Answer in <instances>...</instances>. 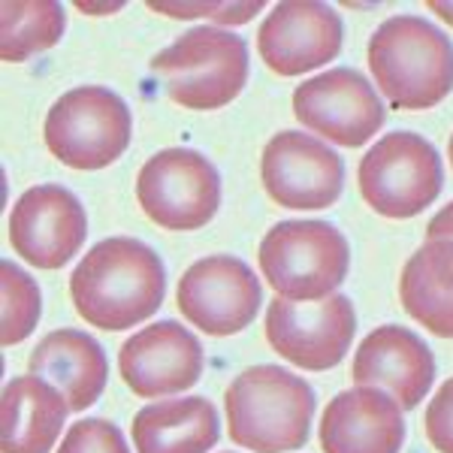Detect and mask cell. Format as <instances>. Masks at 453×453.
I'll return each instance as SVG.
<instances>
[{"label": "cell", "instance_id": "8992f818", "mask_svg": "<svg viewBox=\"0 0 453 453\" xmlns=\"http://www.w3.org/2000/svg\"><path fill=\"white\" fill-rule=\"evenodd\" d=\"M130 109L100 85L73 88L46 115L49 151L73 170H104L130 145Z\"/></svg>", "mask_w": 453, "mask_h": 453}, {"label": "cell", "instance_id": "f1b7e54d", "mask_svg": "<svg viewBox=\"0 0 453 453\" xmlns=\"http://www.w3.org/2000/svg\"><path fill=\"white\" fill-rule=\"evenodd\" d=\"M448 155H450V164H453V136H450V145H448Z\"/></svg>", "mask_w": 453, "mask_h": 453}, {"label": "cell", "instance_id": "5bb4252c", "mask_svg": "<svg viewBox=\"0 0 453 453\" xmlns=\"http://www.w3.org/2000/svg\"><path fill=\"white\" fill-rule=\"evenodd\" d=\"M88 236V218L76 194L61 185H36L19 196L10 215V242L36 269H61Z\"/></svg>", "mask_w": 453, "mask_h": 453}, {"label": "cell", "instance_id": "ffe728a7", "mask_svg": "<svg viewBox=\"0 0 453 453\" xmlns=\"http://www.w3.org/2000/svg\"><path fill=\"white\" fill-rule=\"evenodd\" d=\"M218 438V411L203 396L155 402L134 418L136 453H209Z\"/></svg>", "mask_w": 453, "mask_h": 453}, {"label": "cell", "instance_id": "9c48e42d", "mask_svg": "<svg viewBox=\"0 0 453 453\" xmlns=\"http://www.w3.org/2000/svg\"><path fill=\"white\" fill-rule=\"evenodd\" d=\"M357 333V311L345 294L318 303L275 296L266 309V339L288 363L309 372L339 366Z\"/></svg>", "mask_w": 453, "mask_h": 453}, {"label": "cell", "instance_id": "6da1fadb", "mask_svg": "<svg viewBox=\"0 0 453 453\" xmlns=\"http://www.w3.org/2000/svg\"><path fill=\"white\" fill-rule=\"evenodd\" d=\"M70 296L79 318L106 333L149 320L166 296V269L140 239H104L70 275Z\"/></svg>", "mask_w": 453, "mask_h": 453}, {"label": "cell", "instance_id": "603a6c76", "mask_svg": "<svg viewBox=\"0 0 453 453\" xmlns=\"http://www.w3.org/2000/svg\"><path fill=\"white\" fill-rule=\"evenodd\" d=\"M0 342L19 345L34 333L42 311V294L36 281L12 260L0 263Z\"/></svg>", "mask_w": 453, "mask_h": 453}, {"label": "cell", "instance_id": "2e32d148", "mask_svg": "<svg viewBox=\"0 0 453 453\" xmlns=\"http://www.w3.org/2000/svg\"><path fill=\"white\" fill-rule=\"evenodd\" d=\"M357 387H378L411 411L426 399L435 381V357L418 333L387 324L360 342L350 366Z\"/></svg>", "mask_w": 453, "mask_h": 453}, {"label": "cell", "instance_id": "d4e9b609", "mask_svg": "<svg viewBox=\"0 0 453 453\" xmlns=\"http://www.w3.org/2000/svg\"><path fill=\"white\" fill-rule=\"evenodd\" d=\"M426 438L438 453H453V378L441 384L426 408Z\"/></svg>", "mask_w": 453, "mask_h": 453}, {"label": "cell", "instance_id": "83f0119b", "mask_svg": "<svg viewBox=\"0 0 453 453\" xmlns=\"http://www.w3.org/2000/svg\"><path fill=\"white\" fill-rule=\"evenodd\" d=\"M429 10H433L435 16H441L444 21H448V25H453V4H441V0H433V4H429Z\"/></svg>", "mask_w": 453, "mask_h": 453}, {"label": "cell", "instance_id": "4316f807", "mask_svg": "<svg viewBox=\"0 0 453 453\" xmlns=\"http://www.w3.org/2000/svg\"><path fill=\"white\" fill-rule=\"evenodd\" d=\"M426 236L429 239H450L453 242V203H448V206H444L433 221H429Z\"/></svg>", "mask_w": 453, "mask_h": 453}, {"label": "cell", "instance_id": "ba28073f", "mask_svg": "<svg viewBox=\"0 0 453 453\" xmlns=\"http://www.w3.org/2000/svg\"><path fill=\"white\" fill-rule=\"evenodd\" d=\"M136 200L164 230H200L221 209V175L194 149H164L145 160Z\"/></svg>", "mask_w": 453, "mask_h": 453}, {"label": "cell", "instance_id": "8fae6325", "mask_svg": "<svg viewBox=\"0 0 453 453\" xmlns=\"http://www.w3.org/2000/svg\"><path fill=\"white\" fill-rule=\"evenodd\" d=\"M263 188L284 209H330L345 188V164L333 145L299 130L275 134L260 160Z\"/></svg>", "mask_w": 453, "mask_h": 453}, {"label": "cell", "instance_id": "7402d4cb", "mask_svg": "<svg viewBox=\"0 0 453 453\" xmlns=\"http://www.w3.org/2000/svg\"><path fill=\"white\" fill-rule=\"evenodd\" d=\"M64 6L55 0H6L0 6V58L19 64L46 52L64 36Z\"/></svg>", "mask_w": 453, "mask_h": 453}, {"label": "cell", "instance_id": "d6986e66", "mask_svg": "<svg viewBox=\"0 0 453 453\" xmlns=\"http://www.w3.org/2000/svg\"><path fill=\"white\" fill-rule=\"evenodd\" d=\"M64 393L42 378H16L0 399V448L4 453H49L67 420Z\"/></svg>", "mask_w": 453, "mask_h": 453}, {"label": "cell", "instance_id": "ac0fdd59", "mask_svg": "<svg viewBox=\"0 0 453 453\" xmlns=\"http://www.w3.org/2000/svg\"><path fill=\"white\" fill-rule=\"evenodd\" d=\"M34 378H42L64 393L70 411H85L100 399L109 378V363L97 339L79 330H55L42 335L27 360Z\"/></svg>", "mask_w": 453, "mask_h": 453}, {"label": "cell", "instance_id": "5b68a950", "mask_svg": "<svg viewBox=\"0 0 453 453\" xmlns=\"http://www.w3.org/2000/svg\"><path fill=\"white\" fill-rule=\"evenodd\" d=\"M350 266L348 239L326 221H281L260 242V273L290 303H318L339 290Z\"/></svg>", "mask_w": 453, "mask_h": 453}, {"label": "cell", "instance_id": "52a82bcc", "mask_svg": "<svg viewBox=\"0 0 453 453\" xmlns=\"http://www.w3.org/2000/svg\"><path fill=\"white\" fill-rule=\"evenodd\" d=\"M360 194L378 215L414 218L441 194L444 170L435 145L418 134H387L360 160Z\"/></svg>", "mask_w": 453, "mask_h": 453}, {"label": "cell", "instance_id": "44dd1931", "mask_svg": "<svg viewBox=\"0 0 453 453\" xmlns=\"http://www.w3.org/2000/svg\"><path fill=\"white\" fill-rule=\"evenodd\" d=\"M399 299L429 333L453 339V242L426 239L402 269Z\"/></svg>", "mask_w": 453, "mask_h": 453}, {"label": "cell", "instance_id": "7a4b0ae2", "mask_svg": "<svg viewBox=\"0 0 453 453\" xmlns=\"http://www.w3.org/2000/svg\"><path fill=\"white\" fill-rule=\"evenodd\" d=\"M226 433L254 453H290L309 441L314 390L281 366L245 369L224 393Z\"/></svg>", "mask_w": 453, "mask_h": 453}, {"label": "cell", "instance_id": "30bf717a", "mask_svg": "<svg viewBox=\"0 0 453 453\" xmlns=\"http://www.w3.org/2000/svg\"><path fill=\"white\" fill-rule=\"evenodd\" d=\"M294 115L303 127L345 149L369 142L387 121V109L369 79L348 67L320 73L299 85Z\"/></svg>", "mask_w": 453, "mask_h": 453}, {"label": "cell", "instance_id": "4fadbf2b", "mask_svg": "<svg viewBox=\"0 0 453 453\" xmlns=\"http://www.w3.org/2000/svg\"><path fill=\"white\" fill-rule=\"evenodd\" d=\"M342 19L318 0H290L273 6L257 31L260 58L279 76H303L330 64L342 52Z\"/></svg>", "mask_w": 453, "mask_h": 453}, {"label": "cell", "instance_id": "e0dca14e", "mask_svg": "<svg viewBox=\"0 0 453 453\" xmlns=\"http://www.w3.org/2000/svg\"><path fill=\"white\" fill-rule=\"evenodd\" d=\"M405 444L402 405L378 387H350L320 418L324 453H399Z\"/></svg>", "mask_w": 453, "mask_h": 453}, {"label": "cell", "instance_id": "7c38bea8", "mask_svg": "<svg viewBox=\"0 0 453 453\" xmlns=\"http://www.w3.org/2000/svg\"><path fill=\"white\" fill-rule=\"evenodd\" d=\"M179 311L209 335H236L260 314L263 288L248 263L218 254L196 260L179 281Z\"/></svg>", "mask_w": 453, "mask_h": 453}, {"label": "cell", "instance_id": "484cf974", "mask_svg": "<svg viewBox=\"0 0 453 453\" xmlns=\"http://www.w3.org/2000/svg\"><path fill=\"white\" fill-rule=\"evenodd\" d=\"M260 10H263V4H221L211 21H218V25H245V21H251Z\"/></svg>", "mask_w": 453, "mask_h": 453}, {"label": "cell", "instance_id": "cb8c5ba5", "mask_svg": "<svg viewBox=\"0 0 453 453\" xmlns=\"http://www.w3.org/2000/svg\"><path fill=\"white\" fill-rule=\"evenodd\" d=\"M58 453H130L121 429L109 420H79L67 429Z\"/></svg>", "mask_w": 453, "mask_h": 453}, {"label": "cell", "instance_id": "3957f363", "mask_svg": "<svg viewBox=\"0 0 453 453\" xmlns=\"http://www.w3.org/2000/svg\"><path fill=\"white\" fill-rule=\"evenodd\" d=\"M369 70L396 109L438 106L453 91V42L433 21L393 16L372 34Z\"/></svg>", "mask_w": 453, "mask_h": 453}, {"label": "cell", "instance_id": "277c9868", "mask_svg": "<svg viewBox=\"0 0 453 453\" xmlns=\"http://www.w3.org/2000/svg\"><path fill=\"white\" fill-rule=\"evenodd\" d=\"M151 73L164 82L173 104L209 112L242 94L248 82V49L236 34L194 27L151 58Z\"/></svg>", "mask_w": 453, "mask_h": 453}, {"label": "cell", "instance_id": "9a60e30c", "mask_svg": "<svg viewBox=\"0 0 453 453\" xmlns=\"http://www.w3.org/2000/svg\"><path fill=\"white\" fill-rule=\"evenodd\" d=\"M119 369L136 396H170L200 381L203 345L181 324L160 320L124 342Z\"/></svg>", "mask_w": 453, "mask_h": 453}]
</instances>
